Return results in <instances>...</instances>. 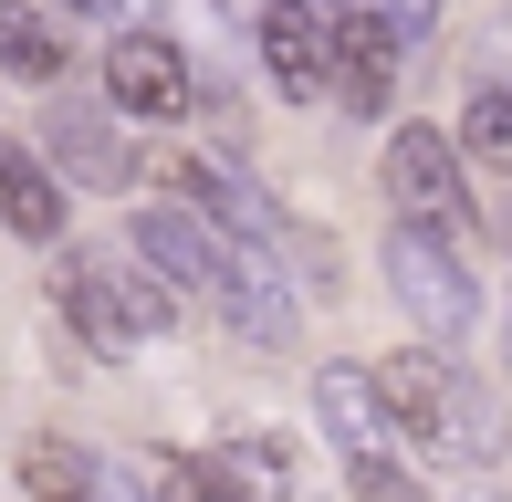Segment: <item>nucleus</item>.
<instances>
[{
  "label": "nucleus",
  "instance_id": "nucleus-1",
  "mask_svg": "<svg viewBox=\"0 0 512 502\" xmlns=\"http://www.w3.org/2000/svg\"><path fill=\"white\" fill-rule=\"evenodd\" d=\"M377 398H387V419H398V440L439 450V461H492V450H502L492 398L460 377L450 346H408V356H387V367H377Z\"/></svg>",
  "mask_w": 512,
  "mask_h": 502
},
{
  "label": "nucleus",
  "instance_id": "nucleus-12",
  "mask_svg": "<svg viewBox=\"0 0 512 502\" xmlns=\"http://www.w3.org/2000/svg\"><path fill=\"white\" fill-rule=\"evenodd\" d=\"M324 42H335V95L356 105V116H387V95H398V74H387V32L366 21V0H345V21H335Z\"/></svg>",
  "mask_w": 512,
  "mask_h": 502
},
{
  "label": "nucleus",
  "instance_id": "nucleus-7",
  "mask_svg": "<svg viewBox=\"0 0 512 502\" xmlns=\"http://www.w3.org/2000/svg\"><path fill=\"white\" fill-rule=\"evenodd\" d=\"M220 241H230V231H220V220L199 210V199H147V210L126 220V251H136V262H147V272H157L168 293H178V304H189V293L209 283Z\"/></svg>",
  "mask_w": 512,
  "mask_h": 502
},
{
  "label": "nucleus",
  "instance_id": "nucleus-19",
  "mask_svg": "<svg viewBox=\"0 0 512 502\" xmlns=\"http://www.w3.org/2000/svg\"><path fill=\"white\" fill-rule=\"evenodd\" d=\"M366 21H377L387 42H429L439 32V0H366Z\"/></svg>",
  "mask_w": 512,
  "mask_h": 502
},
{
  "label": "nucleus",
  "instance_id": "nucleus-14",
  "mask_svg": "<svg viewBox=\"0 0 512 502\" xmlns=\"http://www.w3.org/2000/svg\"><path fill=\"white\" fill-rule=\"evenodd\" d=\"M0 74L11 84H63V21L32 0H0Z\"/></svg>",
  "mask_w": 512,
  "mask_h": 502
},
{
  "label": "nucleus",
  "instance_id": "nucleus-11",
  "mask_svg": "<svg viewBox=\"0 0 512 502\" xmlns=\"http://www.w3.org/2000/svg\"><path fill=\"white\" fill-rule=\"evenodd\" d=\"M0 231L11 241H63V178L21 136H0Z\"/></svg>",
  "mask_w": 512,
  "mask_h": 502
},
{
  "label": "nucleus",
  "instance_id": "nucleus-8",
  "mask_svg": "<svg viewBox=\"0 0 512 502\" xmlns=\"http://www.w3.org/2000/svg\"><path fill=\"white\" fill-rule=\"evenodd\" d=\"M262 63L283 105H324L335 95V42H324L314 0H262Z\"/></svg>",
  "mask_w": 512,
  "mask_h": 502
},
{
  "label": "nucleus",
  "instance_id": "nucleus-10",
  "mask_svg": "<svg viewBox=\"0 0 512 502\" xmlns=\"http://www.w3.org/2000/svg\"><path fill=\"white\" fill-rule=\"evenodd\" d=\"M314 419H324V440L356 461V450H398V419H387V398H377V367H314Z\"/></svg>",
  "mask_w": 512,
  "mask_h": 502
},
{
  "label": "nucleus",
  "instance_id": "nucleus-13",
  "mask_svg": "<svg viewBox=\"0 0 512 502\" xmlns=\"http://www.w3.org/2000/svg\"><path fill=\"white\" fill-rule=\"evenodd\" d=\"M21 502H115V492H105L95 450H74L63 429H32L21 440Z\"/></svg>",
  "mask_w": 512,
  "mask_h": 502
},
{
  "label": "nucleus",
  "instance_id": "nucleus-17",
  "mask_svg": "<svg viewBox=\"0 0 512 502\" xmlns=\"http://www.w3.org/2000/svg\"><path fill=\"white\" fill-rule=\"evenodd\" d=\"M345 492L356 502H429V482H418L398 450H356V461H345Z\"/></svg>",
  "mask_w": 512,
  "mask_h": 502
},
{
  "label": "nucleus",
  "instance_id": "nucleus-3",
  "mask_svg": "<svg viewBox=\"0 0 512 502\" xmlns=\"http://www.w3.org/2000/svg\"><path fill=\"white\" fill-rule=\"evenodd\" d=\"M460 231H429V220H398V231H387V293H398L408 304V325L429 335V346H460V335L481 325V283H471V262H460L450 251Z\"/></svg>",
  "mask_w": 512,
  "mask_h": 502
},
{
  "label": "nucleus",
  "instance_id": "nucleus-20",
  "mask_svg": "<svg viewBox=\"0 0 512 502\" xmlns=\"http://www.w3.org/2000/svg\"><path fill=\"white\" fill-rule=\"evenodd\" d=\"M74 21H95V32H136V21H157V0H63Z\"/></svg>",
  "mask_w": 512,
  "mask_h": 502
},
{
  "label": "nucleus",
  "instance_id": "nucleus-16",
  "mask_svg": "<svg viewBox=\"0 0 512 502\" xmlns=\"http://www.w3.org/2000/svg\"><path fill=\"white\" fill-rule=\"evenodd\" d=\"M220 471L230 482H251V492H304V461H293V440H262V429H241V440H220Z\"/></svg>",
  "mask_w": 512,
  "mask_h": 502
},
{
  "label": "nucleus",
  "instance_id": "nucleus-15",
  "mask_svg": "<svg viewBox=\"0 0 512 502\" xmlns=\"http://www.w3.org/2000/svg\"><path fill=\"white\" fill-rule=\"evenodd\" d=\"M460 157L471 168H512V84H471V105H460Z\"/></svg>",
  "mask_w": 512,
  "mask_h": 502
},
{
  "label": "nucleus",
  "instance_id": "nucleus-9",
  "mask_svg": "<svg viewBox=\"0 0 512 502\" xmlns=\"http://www.w3.org/2000/svg\"><path fill=\"white\" fill-rule=\"evenodd\" d=\"M42 157H53V178H74V189H126L136 178L126 136H115V105H74V95L42 116Z\"/></svg>",
  "mask_w": 512,
  "mask_h": 502
},
{
  "label": "nucleus",
  "instance_id": "nucleus-21",
  "mask_svg": "<svg viewBox=\"0 0 512 502\" xmlns=\"http://www.w3.org/2000/svg\"><path fill=\"white\" fill-rule=\"evenodd\" d=\"M502 367H512V325H502Z\"/></svg>",
  "mask_w": 512,
  "mask_h": 502
},
{
  "label": "nucleus",
  "instance_id": "nucleus-2",
  "mask_svg": "<svg viewBox=\"0 0 512 502\" xmlns=\"http://www.w3.org/2000/svg\"><path fill=\"white\" fill-rule=\"evenodd\" d=\"M63 314H74L95 346H147L178 325V293L157 283L136 251H63Z\"/></svg>",
  "mask_w": 512,
  "mask_h": 502
},
{
  "label": "nucleus",
  "instance_id": "nucleus-6",
  "mask_svg": "<svg viewBox=\"0 0 512 502\" xmlns=\"http://www.w3.org/2000/svg\"><path fill=\"white\" fill-rule=\"evenodd\" d=\"M199 304L220 314L241 346H293V293H283V272H272V251H251V241H220Z\"/></svg>",
  "mask_w": 512,
  "mask_h": 502
},
{
  "label": "nucleus",
  "instance_id": "nucleus-5",
  "mask_svg": "<svg viewBox=\"0 0 512 502\" xmlns=\"http://www.w3.org/2000/svg\"><path fill=\"white\" fill-rule=\"evenodd\" d=\"M105 105H115V116H147V126H178L199 105V74H189V53H178L168 32L136 21V32L105 42Z\"/></svg>",
  "mask_w": 512,
  "mask_h": 502
},
{
  "label": "nucleus",
  "instance_id": "nucleus-4",
  "mask_svg": "<svg viewBox=\"0 0 512 502\" xmlns=\"http://www.w3.org/2000/svg\"><path fill=\"white\" fill-rule=\"evenodd\" d=\"M377 189L398 220H429V231H471V157H460V136L439 126H398L377 157Z\"/></svg>",
  "mask_w": 512,
  "mask_h": 502
},
{
  "label": "nucleus",
  "instance_id": "nucleus-18",
  "mask_svg": "<svg viewBox=\"0 0 512 502\" xmlns=\"http://www.w3.org/2000/svg\"><path fill=\"white\" fill-rule=\"evenodd\" d=\"M157 492L168 502H251V492H230L220 461H157Z\"/></svg>",
  "mask_w": 512,
  "mask_h": 502
}]
</instances>
